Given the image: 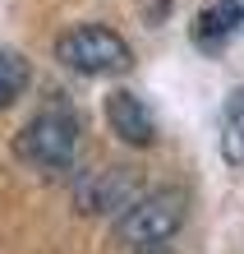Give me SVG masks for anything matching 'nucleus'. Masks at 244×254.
Listing matches in <instances>:
<instances>
[{"mask_svg":"<svg viewBox=\"0 0 244 254\" xmlns=\"http://www.w3.org/2000/svg\"><path fill=\"white\" fill-rule=\"evenodd\" d=\"M79 143H83L79 116L69 107H47L14 134V157L42 176H65L79 162Z\"/></svg>","mask_w":244,"mask_h":254,"instance_id":"f257e3e1","label":"nucleus"},{"mask_svg":"<svg viewBox=\"0 0 244 254\" xmlns=\"http://www.w3.org/2000/svg\"><path fill=\"white\" fill-rule=\"evenodd\" d=\"M189 217V194L180 185H166V190H152L139 194L125 213L115 217V245L125 250H157V245H171L175 231L185 227Z\"/></svg>","mask_w":244,"mask_h":254,"instance_id":"f03ea898","label":"nucleus"},{"mask_svg":"<svg viewBox=\"0 0 244 254\" xmlns=\"http://www.w3.org/2000/svg\"><path fill=\"white\" fill-rule=\"evenodd\" d=\"M55 61L83 79H111L134 65V47L106 23H74L55 37Z\"/></svg>","mask_w":244,"mask_h":254,"instance_id":"7ed1b4c3","label":"nucleus"},{"mask_svg":"<svg viewBox=\"0 0 244 254\" xmlns=\"http://www.w3.org/2000/svg\"><path fill=\"white\" fill-rule=\"evenodd\" d=\"M134 199H139L134 167H97L74 181V213L79 217H120Z\"/></svg>","mask_w":244,"mask_h":254,"instance_id":"20e7f679","label":"nucleus"},{"mask_svg":"<svg viewBox=\"0 0 244 254\" xmlns=\"http://www.w3.org/2000/svg\"><path fill=\"white\" fill-rule=\"evenodd\" d=\"M101 116H106V129H111L125 148H152V139H157L152 111L143 107L139 93H129V88H115V93L106 97Z\"/></svg>","mask_w":244,"mask_h":254,"instance_id":"39448f33","label":"nucleus"},{"mask_svg":"<svg viewBox=\"0 0 244 254\" xmlns=\"http://www.w3.org/2000/svg\"><path fill=\"white\" fill-rule=\"evenodd\" d=\"M240 23H244V5H240V0H212V5L198 14L194 37L203 42L207 51H217L221 42H231V37L240 33Z\"/></svg>","mask_w":244,"mask_h":254,"instance_id":"423d86ee","label":"nucleus"},{"mask_svg":"<svg viewBox=\"0 0 244 254\" xmlns=\"http://www.w3.org/2000/svg\"><path fill=\"white\" fill-rule=\"evenodd\" d=\"M28 83H33V65H28L19 51L0 47V111H9L14 102L28 93Z\"/></svg>","mask_w":244,"mask_h":254,"instance_id":"0eeeda50","label":"nucleus"},{"mask_svg":"<svg viewBox=\"0 0 244 254\" xmlns=\"http://www.w3.org/2000/svg\"><path fill=\"white\" fill-rule=\"evenodd\" d=\"M221 157L240 167L244 162V88H235L226 102V121H221Z\"/></svg>","mask_w":244,"mask_h":254,"instance_id":"6e6552de","label":"nucleus"},{"mask_svg":"<svg viewBox=\"0 0 244 254\" xmlns=\"http://www.w3.org/2000/svg\"><path fill=\"white\" fill-rule=\"evenodd\" d=\"M129 254H171L166 245H157V250H129Z\"/></svg>","mask_w":244,"mask_h":254,"instance_id":"1a4fd4ad","label":"nucleus"}]
</instances>
